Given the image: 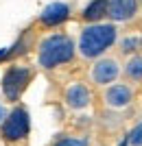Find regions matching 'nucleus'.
<instances>
[{"mask_svg": "<svg viewBox=\"0 0 142 146\" xmlns=\"http://www.w3.org/2000/svg\"><path fill=\"white\" fill-rule=\"evenodd\" d=\"M31 70L29 68H20V66H13L9 68L2 76V92H5V96L9 100H18L20 94L24 92V87L29 85V81H31Z\"/></svg>", "mask_w": 142, "mask_h": 146, "instance_id": "20e7f679", "label": "nucleus"}, {"mask_svg": "<svg viewBox=\"0 0 142 146\" xmlns=\"http://www.w3.org/2000/svg\"><path fill=\"white\" fill-rule=\"evenodd\" d=\"M66 100H68V105L74 107V109H83V107L90 105V90H87L85 85L77 83V85H72L66 92Z\"/></svg>", "mask_w": 142, "mask_h": 146, "instance_id": "1a4fd4ad", "label": "nucleus"}, {"mask_svg": "<svg viewBox=\"0 0 142 146\" xmlns=\"http://www.w3.org/2000/svg\"><path fill=\"white\" fill-rule=\"evenodd\" d=\"M114 42H116V29L114 26L111 24H94V26H87L81 33L79 48H81L83 57H99Z\"/></svg>", "mask_w": 142, "mask_h": 146, "instance_id": "f257e3e1", "label": "nucleus"}, {"mask_svg": "<svg viewBox=\"0 0 142 146\" xmlns=\"http://www.w3.org/2000/svg\"><path fill=\"white\" fill-rule=\"evenodd\" d=\"M74 55V44L66 35H50L39 46V66L55 68L59 63L70 61Z\"/></svg>", "mask_w": 142, "mask_h": 146, "instance_id": "f03ea898", "label": "nucleus"}, {"mask_svg": "<svg viewBox=\"0 0 142 146\" xmlns=\"http://www.w3.org/2000/svg\"><path fill=\"white\" fill-rule=\"evenodd\" d=\"M103 15H107V0H92L83 11V18L90 20V22L101 20Z\"/></svg>", "mask_w": 142, "mask_h": 146, "instance_id": "9d476101", "label": "nucleus"}, {"mask_svg": "<svg viewBox=\"0 0 142 146\" xmlns=\"http://www.w3.org/2000/svg\"><path fill=\"white\" fill-rule=\"evenodd\" d=\"M81 142H77V140H61V142H57L55 146H79Z\"/></svg>", "mask_w": 142, "mask_h": 146, "instance_id": "4468645a", "label": "nucleus"}, {"mask_svg": "<svg viewBox=\"0 0 142 146\" xmlns=\"http://www.w3.org/2000/svg\"><path fill=\"white\" fill-rule=\"evenodd\" d=\"M29 129H31V120H29V111L18 107L13 109L9 116L2 122V137L9 142H20L29 135Z\"/></svg>", "mask_w": 142, "mask_h": 146, "instance_id": "7ed1b4c3", "label": "nucleus"}, {"mask_svg": "<svg viewBox=\"0 0 142 146\" xmlns=\"http://www.w3.org/2000/svg\"><path fill=\"white\" fill-rule=\"evenodd\" d=\"M138 11V0H107V15L116 22L133 18Z\"/></svg>", "mask_w": 142, "mask_h": 146, "instance_id": "39448f33", "label": "nucleus"}, {"mask_svg": "<svg viewBox=\"0 0 142 146\" xmlns=\"http://www.w3.org/2000/svg\"><path fill=\"white\" fill-rule=\"evenodd\" d=\"M68 5H63V2H53V5H48L46 9L42 11V22L46 26H57V24H61L63 20H68Z\"/></svg>", "mask_w": 142, "mask_h": 146, "instance_id": "0eeeda50", "label": "nucleus"}, {"mask_svg": "<svg viewBox=\"0 0 142 146\" xmlns=\"http://www.w3.org/2000/svg\"><path fill=\"white\" fill-rule=\"evenodd\" d=\"M105 100L109 107H116V109H123L131 103V90L127 85H114L107 90L105 94Z\"/></svg>", "mask_w": 142, "mask_h": 146, "instance_id": "6e6552de", "label": "nucleus"}, {"mask_svg": "<svg viewBox=\"0 0 142 146\" xmlns=\"http://www.w3.org/2000/svg\"><path fill=\"white\" fill-rule=\"evenodd\" d=\"M9 52H11V50H7V48H2V50H0V59H2V57H7V55H9Z\"/></svg>", "mask_w": 142, "mask_h": 146, "instance_id": "dca6fc26", "label": "nucleus"}, {"mask_svg": "<svg viewBox=\"0 0 142 146\" xmlns=\"http://www.w3.org/2000/svg\"><path fill=\"white\" fill-rule=\"evenodd\" d=\"M118 63L114 59H103L99 61L96 66H94L92 70V79L99 83V85H107V83H111V81L118 76Z\"/></svg>", "mask_w": 142, "mask_h": 146, "instance_id": "423d86ee", "label": "nucleus"}, {"mask_svg": "<svg viewBox=\"0 0 142 146\" xmlns=\"http://www.w3.org/2000/svg\"><path fill=\"white\" fill-rule=\"evenodd\" d=\"M79 146H85V142H81V144H79Z\"/></svg>", "mask_w": 142, "mask_h": 146, "instance_id": "a211bd4d", "label": "nucleus"}, {"mask_svg": "<svg viewBox=\"0 0 142 146\" xmlns=\"http://www.w3.org/2000/svg\"><path fill=\"white\" fill-rule=\"evenodd\" d=\"M129 142H131L133 146H142V122L129 133Z\"/></svg>", "mask_w": 142, "mask_h": 146, "instance_id": "f8f14e48", "label": "nucleus"}, {"mask_svg": "<svg viewBox=\"0 0 142 146\" xmlns=\"http://www.w3.org/2000/svg\"><path fill=\"white\" fill-rule=\"evenodd\" d=\"M127 76L133 81H142V57H133L127 63Z\"/></svg>", "mask_w": 142, "mask_h": 146, "instance_id": "9b49d317", "label": "nucleus"}, {"mask_svg": "<svg viewBox=\"0 0 142 146\" xmlns=\"http://www.w3.org/2000/svg\"><path fill=\"white\" fill-rule=\"evenodd\" d=\"M120 146H127V140H123V142H120Z\"/></svg>", "mask_w": 142, "mask_h": 146, "instance_id": "f3484780", "label": "nucleus"}, {"mask_svg": "<svg viewBox=\"0 0 142 146\" xmlns=\"http://www.w3.org/2000/svg\"><path fill=\"white\" fill-rule=\"evenodd\" d=\"M7 116H9V113H7V111H5V107H2V105H0V122L5 120Z\"/></svg>", "mask_w": 142, "mask_h": 146, "instance_id": "2eb2a0df", "label": "nucleus"}, {"mask_svg": "<svg viewBox=\"0 0 142 146\" xmlns=\"http://www.w3.org/2000/svg\"><path fill=\"white\" fill-rule=\"evenodd\" d=\"M136 46H138V39L136 37H129V39L123 44V50L125 52H131V50H136Z\"/></svg>", "mask_w": 142, "mask_h": 146, "instance_id": "ddd939ff", "label": "nucleus"}]
</instances>
